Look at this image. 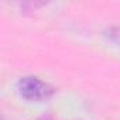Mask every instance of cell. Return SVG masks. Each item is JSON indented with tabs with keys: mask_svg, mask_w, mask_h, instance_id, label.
Returning a JSON list of instances; mask_svg holds the SVG:
<instances>
[{
	"mask_svg": "<svg viewBox=\"0 0 120 120\" xmlns=\"http://www.w3.org/2000/svg\"><path fill=\"white\" fill-rule=\"evenodd\" d=\"M17 89L20 95L30 102H45L51 99L55 93L54 86H51L41 78L33 75L20 78V81L17 82Z\"/></svg>",
	"mask_w": 120,
	"mask_h": 120,
	"instance_id": "6da1fadb",
	"label": "cell"
},
{
	"mask_svg": "<svg viewBox=\"0 0 120 120\" xmlns=\"http://www.w3.org/2000/svg\"><path fill=\"white\" fill-rule=\"evenodd\" d=\"M112 38H114V41L120 44V30L114 28V30H113V35H112Z\"/></svg>",
	"mask_w": 120,
	"mask_h": 120,
	"instance_id": "7a4b0ae2",
	"label": "cell"
}]
</instances>
